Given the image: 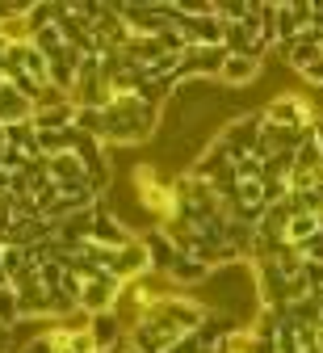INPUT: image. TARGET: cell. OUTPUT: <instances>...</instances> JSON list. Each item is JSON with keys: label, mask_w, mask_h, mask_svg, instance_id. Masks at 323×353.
Segmentation results:
<instances>
[{"label": "cell", "mask_w": 323, "mask_h": 353, "mask_svg": "<svg viewBox=\"0 0 323 353\" xmlns=\"http://www.w3.org/2000/svg\"><path fill=\"white\" fill-rule=\"evenodd\" d=\"M105 118V148H130V143H147L160 126V105H152L143 93L130 97H110V105L101 110Z\"/></svg>", "instance_id": "1"}, {"label": "cell", "mask_w": 323, "mask_h": 353, "mask_svg": "<svg viewBox=\"0 0 323 353\" xmlns=\"http://www.w3.org/2000/svg\"><path fill=\"white\" fill-rule=\"evenodd\" d=\"M260 118H264L269 126H282V130H311V126L319 122L315 105H311L306 97H298V93H282V97H273V101L260 110Z\"/></svg>", "instance_id": "2"}, {"label": "cell", "mask_w": 323, "mask_h": 353, "mask_svg": "<svg viewBox=\"0 0 323 353\" xmlns=\"http://www.w3.org/2000/svg\"><path fill=\"white\" fill-rule=\"evenodd\" d=\"M260 126H264V118L260 114H244V118H231L222 130H218V143H222V152L231 156V160H248V156H256V143H260Z\"/></svg>", "instance_id": "3"}, {"label": "cell", "mask_w": 323, "mask_h": 353, "mask_svg": "<svg viewBox=\"0 0 323 353\" xmlns=\"http://www.w3.org/2000/svg\"><path fill=\"white\" fill-rule=\"evenodd\" d=\"M13 290H17V307H21V320H38V316H51V290L42 286L38 270L30 265L25 274L13 278Z\"/></svg>", "instance_id": "4"}, {"label": "cell", "mask_w": 323, "mask_h": 353, "mask_svg": "<svg viewBox=\"0 0 323 353\" xmlns=\"http://www.w3.org/2000/svg\"><path fill=\"white\" fill-rule=\"evenodd\" d=\"M222 63H227V51H222V47H185L180 68H176V84L194 80V76H214V80H218Z\"/></svg>", "instance_id": "5"}, {"label": "cell", "mask_w": 323, "mask_h": 353, "mask_svg": "<svg viewBox=\"0 0 323 353\" xmlns=\"http://www.w3.org/2000/svg\"><path fill=\"white\" fill-rule=\"evenodd\" d=\"M92 244H101V248H126L130 240H134V232L122 223V219L114 214V210H105L101 202H97V210H92V236H88Z\"/></svg>", "instance_id": "6"}, {"label": "cell", "mask_w": 323, "mask_h": 353, "mask_svg": "<svg viewBox=\"0 0 323 353\" xmlns=\"http://www.w3.org/2000/svg\"><path fill=\"white\" fill-rule=\"evenodd\" d=\"M110 274H114L118 282H134V278L152 274V252H147V244L134 236L126 248H118V252H114V265H110Z\"/></svg>", "instance_id": "7"}, {"label": "cell", "mask_w": 323, "mask_h": 353, "mask_svg": "<svg viewBox=\"0 0 323 353\" xmlns=\"http://www.w3.org/2000/svg\"><path fill=\"white\" fill-rule=\"evenodd\" d=\"M311 9L315 5H277V51H286L294 38L311 30Z\"/></svg>", "instance_id": "8"}, {"label": "cell", "mask_w": 323, "mask_h": 353, "mask_svg": "<svg viewBox=\"0 0 323 353\" xmlns=\"http://www.w3.org/2000/svg\"><path fill=\"white\" fill-rule=\"evenodd\" d=\"M118 13L130 26V34H164L168 30L164 5H118Z\"/></svg>", "instance_id": "9"}, {"label": "cell", "mask_w": 323, "mask_h": 353, "mask_svg": "<svg viewBox=\"0 0 323 353\" xmlns=\"http://www.w3.org/2000/svg\"><path fill=\"white\" fill-rule=\"evenodd\" d=\"M51 240H55L51 219H17L5 236V244H17V248H38V244H51Z\"/></svg>", "instance_id": "10"}, {"label": "cell", "mask_w": 323, "mask_h": 353, "mask_svg": "<svg viewBox=\"0 0 323 353\" xmlns=\"http://www.w3.org/2000/svg\"><path fill=\"white\" fill-rule=\"evenodd\" d=\"M21 122H34V101L21 97L13 84L0 80V130H5V126H21Z\"/></svg>", "instance_id": "11"}, {"label": "cell", "mask_w": 323, "mask_h": 353, "mask_svg": "<svg viewBox=\"0 0 323 353\" xmlns=\"http://www.w3.org/2000/svg\"><path fill=\"white\" fill-rule=\"evenodd\" d=\"M282 55H286V63H290L294 72H302V68H311V63H323V34H319V30H306L302 38L290 42Z\"/></svg>", "instance_id": "12"}, {"label": "cell", "mask_w": 323, "mask_h": 353, "mask_svg": "<svg viewBox=\"0 0 323 353\" xmlns=\"http://www.w3.org/2000/svg\"><path fill=\"white\" fill-rule=\"evenodd\" d=\"M88 332H92V341H97V353L122 345L126 341V324L118 316V307H114V312H101V316H88Z\"/></svg>", "instance_id": "13"}, {"label": "cell", "mask_w": 323, "mask_h": 353, "mask_svg": "<svg viewBox=\"0 0 323 353\" xmlns=\"http://www.w3.org/2000/svg\"><path fill=\"white\" fill-rule=\"evenodd\" d=\"M231 168H236V160H231V156L222 152V143L214 139V143H210V148H206V152L198 156V164H194L189 172L198 176V181H210V185H214L218 176H222V172H231Z\"/></svg>", "instance_id": "14"}, {"label": "cell", "mask_w": 323, "mask_h": 353, "mask_svg": "<svg viewBox=\"0 0 323 353\" xmlns=\"http://www.w3.org/2000/svg\"><path fill=\"white\" fill-rule=\"evenodd\" d=\"M134 68H152L156 59H164L168 51H164V42L156 38V34H134L130 42H126V51H122Z\"/></svg>", "instance_id": "15"}, {"label": "cell", "mask_w": 323, "mask_h": 353, "mask_svg": "<svg viewBox=\"0 0 323 353\" xmlns=\"http://www.w3.org/2000/svg\"><path fill=\"white\" fill-rule=\"evenodd\" d=\"M51 176H55V185L67 190V185H88V172H84V160L76 152H63L51 160Z\"/></svg>", "instance_id": "16"}, {"label": "cell", "mask_w": 323, "mask_h": 353, "mask_svg": "<svg viewBox=\"0 0 323 353\" xmlns=\"http://www.w3.org/2000/svg\"><path fill=\"white\" fill-rule=\"evenodd\" d=\"M256 72H260V63H256V59L227 55V63H222L218 80H222V84H231V88H240V84H252V80H256Z\"/></svg>", "instance_id": "17"}, {"label": "cell", "mask_w": 323, "mask_h": 353, "mask_svg": "<svg viewBox=\"0 0 323 353\" xmlns=\"http://www.w3.org/2000/svg\"><path fill=\"white\" fill-rule=\"evenodd\" d=\"M76 126V105H51V110H34V130H72Z\"/></svg>", "instance_id": "18"}, {"label": "cell", "mask_w": 323, "mask_h": 353, "mask_svg": "<svg viewBox=\"0 0 323 353\" xmlns=\"http://www.w3.org/2000/svg\"><path fill=\"white\" fill-rule=\"evenodd\" d=\"M311 240H319V214H294L290 228H286V244L302 252Z\"/></svg>", "instance_id": "19"}, {"label": "cell", "mask_w": 323, "mask_h": 353, "mask_svg": "<svg viewBox=\"0 0 323 353\" xmlns=\"http://www.w3.org/2000/svg\"><path fill=\"white\" fill-rule=\"evenodd\" d=\"M30 42L46 55V59H55L59 51H67V42H63V34H59V26H42V30H34L30 34Z\"/></svg>", "instance_id": "20"}, {"label": "cell", "mask_w": 323, "mask_h": 353, "mask_svg": "<svg viewBox=\"0 0 323 353\" xmlns=\"http://www.w3.org/2000/svg\"><path fill=\"white\" fill-rule=\"evenodd\" d=\"M0 324L5 328L21 324V307H17V290L13 286H0Z\"/></svg>", "instance_id": "21"}, {"label": "cell", "mask_w": 323, "mask_h": 353, "mask_svg": "<svg viewBox=\"0 0 323 353\" xmlns=\"http://www.w3.org/2000/svg\"><path fill=\"white\" fill-rule=\"evenodd\" d=\"M72 97L63 93V88H55V84H42L38 88V97H34V110H51V105H67Z\"/></svg>", "instance_id": "22"}, {"label": "cell", "mask_w": 323, "mask_h": 353, "mask_svg": "<svg viewBox=\"0 0 323 353\" xmlns=\"http://www.w3.org/2000/svg\"><path fill=\"white\" fill-rule=\"evenodd\" d=\"M260 172H264V160H260V156H248V160L236 164V176H240V181H260Z\"/></svg>", "instance_id": "23"}, {"label": "cell", "mask_w": 323, "mask_h": 353, "mask_svg": "<svg viewBox=\"0 0 323 353\" xmlns=\"http://www.w3.org/2000/svg\"><path fill=\"white\" fill-rule=\"evenodd\" d=\"M298 76H302L306 84H315V88H323V63H311V68H302Z\"/></svg>", "instance_id": "24"}, {"label": "cell", "mask_w": 323, "mask_h": 353, "mask_svg": "<svg viewBox=\"0 0 323 353\" xmlns=\"http://www.w3.org/2000/svg\"><path fill=\"white\" fill-rule=\"evenodd\" d=\"M9 190H13V172L0 164V194H9Z\"/></svg>", "instance_id": "25"}, {"label": "cell", "mask_w": 323, "mask_h": 353, "mask_svg": "<svg viewBox=\"0 0 323 353\" xmlns=\"http://www.w3.org/2000/svg\"><path fill=\"white\" fill-rule=\"evenodd\" d=\"M9 47H13V42L0 34V80H5V55H9Z\"/></svg>", "instance_id": "26"}, {"label": "cell", "mask_w": 323, "mask_h": 353, "mask_svg": "<svg viewBox=\"0 0 323 353\" xmlns=\"http://www.w3.org/2000/svg\"><path fill=\"white\" fill-rule=\"evenodd\" d=\"M0 353H9V328L0 324Z\"/></svg>", "instance_id": "27"}, {"label": "cell", "mask_w": 323, "mask_h": 353, "mask_svg": "<svg viewBox=\"0 0 323 353\" xmlns=\"http://www.w3.org/2000/svg\"><path fill=\"white\" fill-rule=\"evenodd\" d=\"M5 156H9V139H5V130H0V164H5Z\"/></svg>", "instance_id": "28"}, {"label": "cell", "mask_w": 323, "mask_h": 353, "mask_svg": "<svg viewBox=\"0 0 323 353\" xmlns=\"http://www.w3.org/2000/svg\"><path fill=\"white\" fill-rule=\"evenodd\" d=\"M315 143H319V152H323V118L315 122Z\"/></svg>", "instance_id": "29"}]
</instances>
